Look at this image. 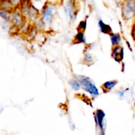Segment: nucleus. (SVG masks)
<instances>
[{"label": "nucleus", "instance_id": "1", "mask_svg": "<svg viewBox=\"0 0 135 135\" xmlns=\"http://www.w3.org/2000/svg\"><path fill=\"white\" fill-rule=\"evenodd\" d=\"M76 76L77 77H76V79L80 82L83 90L90 94L91 96L94 98H96L98 96V90L89 77L81 76V75Z\"/></svg>", "mask_w": 135, "mask_h": 135}, {"label": "nucleus", "instance_id": "2", "mask_svg": "<svg viewBox=\"0 0 135 135\" xmlns=\"http://www.w3.org/2000/svg\"><path fill=\"white\" fill-rule=\"evenodd\" d=\"M123 18L130 20L135 15V0H125L121 6Z\"/></svg>", "mask_w": 135, "mask_h": 135}, {"label": "nucleus", "instance_id": "3", "mask_svg": "<svg viewBox=\"0 0 135 135\" xmlns=\"http://www.w3.org/2000/svg\"><path fill=\"white\" fill-rule=\"evenodd\" d=\"M105 114L101 109H97L96 113H94V120L96 122V127H99L100 131H102L101 134H104L105 133Z\"/></svg>", "mask_w": 135, "mask_h": 135}, {"label": "nucleus", "instance_id": "4", "mask_svg": "<svg viewBox=\"0 0 135 135\" xmlns=\"http://www.w3.org/2000/svg\"><path fill=\"white\" fill-rule=\"evenodd\" d=\"M53 7L51 5H47L44 9L42 14V21L45 25H47L51 20L53 15Z\"/></svg>", "mask_w": 135, "mask_h": 135}, {"label": "nucleus", "instance_id": "5", "mask_svg": "<svg viewBox=\"0 0 135 135\" xmlns=\"http://www.w3.org/2000/svg\"><path fill=\"white\" fill-rule=\"evenodd\" d=\"M112 57L117 62H121L123 59L124 51L123 48L119 46H116L113 47L112 51Z\"/></svg>", "mask_w": 135, "mask_h": 135}, {"label": "nucleus", "instance_id": "6", "mask_svg": "<svg viewBox=\"0 0 135 135\" xmlns=\"http://www.w3.org/2000/svg\"><path fill=\"white\" fill-rule=\"evenodd\" d=\"M11 20L15 26H19L22 24V14L20 12H17L15 11L14 13L12 14Z\"/></svg>", "mask_w": 135, "mask_h": 135}, {"label": "nucleus", "instance_id": "7", "mask_svg": "<svg viewBox=\"0 0 135 135\" xmlns=\"http://www.w3.org/2000/svg\"><path fill=\"white\" fill-rule=\"evenodd\" d=\"M118 81L115 80H109V81H107L104 83V84L102 85V90L104 93H108V92H110L115 85H117Z\"/></svg>", "mask_w": 135, "mask_h": 135}, {"label": "nucleus", "instance_id": "8", "mask_svg": "<svg viewBox=\"0 0 135 135\" xmlns=\"http://www.w3.org/2000/svg\"><path fill=\"white\" fill-rule=\"evenodd\" d=\"M65 11L67 15L71 19H73V11H74V5L73 0H67L65 5Z\"/></svg>", "mask_w": 135, "mask_h": 135}, {"label": "nucleus", "instance_id": "9", "mask_svg": "<svg viewBox=\"0 0 135 135\" xmlns=\"http://www.w3.org/2000/svg\"><path fill=\"white\" fill-rule=\"evenodd\" d=\"M98 25L101 32L104 33V34H108V35H110L111 34L113 33L111 26H109V25H106V24L104 23L102 20H100V21H99Z\"/></svg>", "mask_w": 135, "mask_h": 135}, {"label": "nucleus", "instance_id": "10", "mask_svg": "<svg viewBox=\"0 0 135 135\" xmlns=\"http://www.w3.org/2000/svg\"><path fill=\"white\" fill-rule=\"evenodd\" d=\"M13 5L11 3L9 0H1V9L11 12L13 10Z\"/></svg>", "mask_w": 135, "mask_h": 135}, {"label": "nucleus", "instance_id": "11", "mask_svg": "<svg viewBox=\"0 0 135 135\" xmlns=\"http://www.w3.org/2000/svg\"><path fill=\"white\" fill-rule=\"evenodd\" d=\"M74 44H79V43H85L86 40L84 35V32L78 31V33L75 36L73 40Z\"/></svg>", "mask_w": 135, "mask_h": 135}, {"label": "nucleus", "instance_id": "12", "mask_svg": "<svg viewBox=\"0 0 135 135\" xmlns=\"http://www.w3.org/2000/svg\"><path fill=\"white\" fill-rule=\"evenodd\" d=\"M111 40H112V45L113 46H118L119 44L121 42V36H120L119 34L117 33V34H114V33H112L110 35Z\"/></svg>", "mask_w": 135, "mask_h": 135}, {"label": "nucleus", "instance_id": "13", "mask_svg": "<svg viewBox=\"0 0 135 135\" xmlns=\"http://www.w3.org/2000/svg\"><path fill=\"white\" fill-rule=\"evenodd\" d=\"M69 84L74 90H79L80 88V87H81V84H80V82L78 80H76V79H71V80H69Z\"/></svg>", "mask_w": 135, "mask_h": 135}, {"label": "nucleus", "instance_id": "14", "mask_svg": "<svg viewBox=\"0 0 135 135\" xmlns=\"http://www.w3.org/2000/svg\"><path fill=\"white\" fill-rule=\"evenodd\" d=\"M28 15L31 20H35L38 17V11L32 5H30L28 9Z\"/></svg>", "mask_w": 135, "mask_h": 135}, {"label": "nucleus", "instance_id": "15", "mask_svg": "<svg viewBox=\"0 0 135 135\" xmlns=\"http://www.w3.org/2000/svg\"><path fill=\"white\" fill-rule=\"evenodd\" d=\"M0 15H1V18H3L5 21H9L11 19V17L9 12L1 9V11H0Z\"/></svg>", "mask_w": 135, "mask_h": 135}, {"label": "nucleus", "instance_id": "16", "mask_svg": "<svg viewBox=\"0 0 135 135\" xmlns=\"http://www.w3.org/2000/svg\"><path fill=\"white\" fill-rule=\"evenodd\" d=\"M86 26V22L84 21H81L79 25V30H78V31L84 32L85 30Z\"/></svg>", "mask_w": 135, "mask_h": 135}, {"label": "nucleus", "instance_id": "17", "mask_svg": "<svg viewBox=\"0 0 135 135\" xmlns=\"http://www.w3.org/2000/svg\"><path fill=\"white\" fill-rule=\"evenodd\" d=\"M9 1L11 2V3L13 5L14 7L17 6V5H20L22 2V0H9Z\"/></svg>", "mask_w": 135, "mask_h": 135}, {"label": "nucleus", "instance_id": "18", "mask_svg": "<svg viewBox=\"0 0 135 135\" xmlns=\"http://www.w3.org/2000/svg\"><path fill=\"white\" fill-rule=\"evenodd\" d=\"M84 61H85V63L86 64L87 63H90V62L93 61V57L91 56L90 55H87L85 56V58H84Z\"/></svg>", "mask_w": 135, "mask_h": 135}, {"label": "nucleus", "instance_id": "19", "mask_svg": "<svg viewBox=\"0 0 135 135\" xmlns=\"http://www.w3.org/2000/svg\"><path fill=\"white\" fill-rule=\"evenodd\" d=\"M132 36H133V39H134V40L135 41V24L134 25H133V28H132Z\"/></svg>", "mask_w": 135, "mask_h": 135}, {"label": "nucleus", "instance_id": "20", "mask_svg": "<svg viewBox=\"0 0 135 135\" xmlns=\"http://www.w3.org/2000/svg\"><path fill=\"white\" fill-rule=\"evenodd\" d=\"M124 95V91H120L119 92V96L120 97H123Z\"/></svg>", "mask_w": 135, "mask_h": 135}, {"label": "nucleus", "instance_id": "21", "mask_svg": "<svg viewBox=\"0 0 135 135\" xmlns=\"http://www.w3.org/2000/svg\"><path fill=\"white\" fill-rule=\"evenodd\" d=\"M34 1H37V2H38V1H40L41 0H34Z\"/></svg>", "mask_w": 135, "mask_h": 135}, {"label": "nucleus", "instance_id": "22", "mask_svg": "<svg viewBox=\"0 0 135 135\" xmlns=\"http://www.w3.org/2000/svg\"><path fill=\"white\" fill-rule=\"evenodd\" d=\"M134 105H135V104H134Z\"/></svg>", "mask_w": 135, "mask_h": 135}]
</instances>
